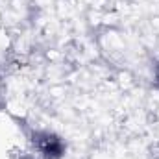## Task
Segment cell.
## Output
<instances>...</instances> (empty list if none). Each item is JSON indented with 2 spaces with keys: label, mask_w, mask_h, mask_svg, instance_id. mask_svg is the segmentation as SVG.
Returning a JSON list of instances; mask_svg holds the SVG:
<instances>
[{
  "label": "cell",
  "mask_w": 159,
  "mask_h": 159,
  "mask_svg": "<svg viewBox=\"0 0 159 159\" xmlns=\"http://www.w3.org/2000/svg\"><path fill=\"white\" fill-rule=\"evenodd\" d=\"M43 152H44V156H48V157H57V156L63 152V146H61V143H59L56 137H46V141H44V144H43Z\"/></svg>",
  "instance_id": "cell-1"
}]
</instances>
